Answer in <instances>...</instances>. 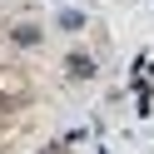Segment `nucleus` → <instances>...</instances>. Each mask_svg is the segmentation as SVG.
I'll return each instance as SVG.
<instances>
[{
    "mask_svg": "<svg viewBox=\"0 0 154 154\" xmlns=\"http://www.w3.org/2000/svg\"><path fill=\"white\" fill-rule=\"evenodd\" d=\"M90 70H94V65L85 60V55H75V60H70V75H90Z\"/></svg>",
    "mask_w": 154,
    "mask_h": 154,
    "instance_id": "nucleus-3",
    "label": "nucleus"
},
{
    "mask_svg": "<svg viewBox=\"0 0 154 154\" xmlns=\"http://www.w3.org/2000/svg\"><path fill=\"white\" fill-rule=\"evenodd\" d=\"M15 40H20V45H35V40H40V30H35V25H20V30H15Z\"/></svg>",
    "mask_w": 154,
    "mask_h": 154,
    "instance_id": "nucleus-2",
    "label": "nucleus"
},
{
    "mask_svg": "<svg viewBox=\"0 0 154 154\" xmlns=\"http://www.w3.org/2000/svg\"><path fill=\"white\" fill-rule=\"evenodd\" d=\"M0 94L15 100V94H20V75H0Z\"/></svg>",
    "mask_w": 154,
    "mask_h": 154,
    "instance_id": "nucleus-1",
    "label": "nucleus"
}]
</instances>
